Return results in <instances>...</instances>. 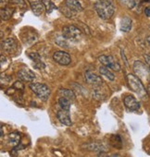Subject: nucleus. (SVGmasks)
Returning a JSON list of instances; mask_svg holds the SVG:
<instances>
[{
	"label": "nucleus",
	"instance_id": "obj_10",
	"mask_svg": "<svg viewBox=\"0 0 150 157\" xmlns=\"http://www.w3.org/2000/svg\"><path fill=\"white\" fill-rule=\"evenodd\" d=\"M29 2H30L32 10L35 16H40L44 12V9L45 8L43 1H41V0H29Z\"/></svg>",
	"mask_w": 150,
	"mask_h": 157
},
{
	"label": "nucleus",
	"instance_id": "obj_16",
	"mask_svg": "<svg viewBox=\"0 0 150 157\" xmlns=\"http://www.w3.org/2000/svg\"><path fill=\"white\" fill-rule=\"evenodd\" d=\"M29 57L34 62V66L35 68L41 69V68H44V67H45V64H44L43 61L41 60L40 56H39L38 54H36V53H31V54L29 55Z\"/></svg>",
	"mask_w": 150,
	"mask_h": 157
},
{
	"label": "nucleus",
	"instance_id": "obj_9",
	"mask_svg": "<svg viewBox=\"0 0 150 157\" xmlns=\"http://www.w3.org/2000/svg\"><path fill=\"white\" fill-rule=\"evenodd\" d=\"M85 82L88 84H90V85L97 86V85H101L102 84V78L99 76L96 75L95 73H93V72H91L89 70L85 71Z\"/></svg>",
	"mask_w": 150,
	"mask_h": 157
},
{
	"label": "nucleus",
	"instance_id": "obj_7",
	"mask_svg": "<svg viewBox=\"0 0 150 157\" xmlns=\"http://www.w3.org/2000/svg\"><path fill=\"white\" fill-rule=\"evenodd\" d=\"M53 59L57 64H59L61 66H68L71 61L70 56L67 52H64V51H57V52H55L54 55H53Z\"/></svg>",
	"mask_w": 150,
	"mask_h": 157
},
{
	"label": "nucleus",
	"instance_id": "obj_27",
	"mask_svg": "<svg viewBox=\"0 0 150 157\" xmlns=\"http://www.w3.org/2000/svg\"><path fill=\"white\" fill-rule=\"evenodd\" d=\"M147 43H148V44L150 45V35L147 37Z\"/></svg>",
	"mask_w": 150,
	"mask_h": 157
},
{
	"label": "nucleus",
	"instance_id": "obj_1",
	"mask_svg": "<svg viewBox=\"0 0 150 157\" xmlns=\"http://www.w3.org/2000/svg\"><path fill=\"white\" fill-rule=\"evenodd\" d=\"M95 10L102 20H109L115 11L112 0H98L95 4Z\"/></svg>",
	"mask_w": 150,
	"mask_h": 157
},
{
	"label": "nucleus",
	"instance_id": "obj_8",
	"mask_svg": "<svg viewBox=\"0 0 150 157\" xmlns=\"http://www.w3.org/2000/svg\"><path fill=\"white\" fill-rule=\"evenodd\" d=\"M123 102H124V105L125 107L129 110V111H132V112H134V111H137L139 110L140 108V104L139 102L136 100V98L132 95H127L124 99H123Z\"/></svg>",
	"mask_w": 150,
	"mask_h": 157
},
{
	"label": "nucleus",
	"instance_id": "obj_17",
	"mask_svg": "<svg viewBox=\"0 0 150 157\" xmlns=\"http://www.w3.org/2000/svg\"><path fill=\"white\" fill-rule=\"evenodd\" d=\"M110 68H109V67H105V66H101L100 67H99V72H100V74L102 75V76H104V77H106L108 80H109V81H114L115 80V76H114V74L109 70Z\"/></svg>",
	"mask_w": 150,
	"mask_h": 157
},
{
	"label": "nucleus",
	"instance_id": "obj_13",
	"mask_svg": "<svg viewBox=\"0 0 150 157\" xmlns=\"http://www.w3.org/2000/svg\"><path fill=\"white\" fill-rule=\"evenodd\" d=\"M2 48L9 54H13L17 49V43L12 38H8L2 42Z\"/></svg>",
	"mask_w": 150,
	"mask_h": 157
},
{
	"label": "nucleus",
	"instance_id": "obj_12",
	"mask_svg": "<svg viewBox=\"0 0 150 157\" xmlns=\"http://www.w3.org/2000/svg\"><path fill=\"white\" fill-rule=\"evenodd\" d=\"M57 117L59 120V122L62 123L65 126L69 127V126L72 125V122H71V119H70V117H69V113L68 110H64V109L59 110L57 112Z\"/></svg>",
	"mask_w": 150,
	"mask_h": 157
},
{
	"label": "nucleus",
	"instance_id": "obj_23",
	"mask_svg": "<svg viewBox=\"0 0 150 157\" xmlns=\"http://www.w3.org/2000/svg\"><path fill=\"white\" fill-rule=\"evenodd\" d=\"M120 2L128 9H132L136 5V0H120Z\"/></svg>",
	"mask_w": 150,
	"mask_h": 157
},
{
	"label": "nucleus",
	"instance_id": "obj_20",
	"mask_svg": "<svg viewBox=\"0 0 150 157\" xmlns=\"http://www.w3.org/2000/svg\"><path fill=\"white\" fill-rule=\"evenodd\" d=\"M59 94L62 95V97H66L69 100H74L75 99V94L71 90L69 89H61L59 91Z\"/></svg>",
	"mask_w": 150,
	"mask_h": 157
},
{
	"label": "nucleus",
	"instance_id": "obj_18",
	"mask_svg": "<svg viewBox=\"0 0 150 157\" xmlns=\"http://www.w3.org/2000/svg\"><path fill=\"white\" fill-rule=\"evenodd\" d=\"M9 140H10V143L13 146V147H17L21 141V135L18 133V132H13V133H10L9 135Z\"/></svg>",
	"mask_w": 150,
	"mask_h": 157
},
{
	"label": "nucleus",
	"instance_id": "obj_6",
	"mask_svg": "<svg viewBox=\"0 0 150 157\" xmlns=\"http://www.w3.org/2000/svg\"><path fill=\"white\" fill-rule=\"evenodd\" d=\"M98 61L105 67L115 70V71H120V66L117 62V60L112 56H100L98 57Z\"/></svg>",
	"mask_w": 150,
	"mask_h": 157
},
{
	"label": "nucleus",
	"instance_id": "obj_11",
	"mask_svg": "<svg viewBox=\"0 0 150 157\" xmlns=\"http://www.w3.org/2000/svg\"><path fill=\"white\" fill-rule=\"evenodd\" d=\"M18 77L20 80L23 82H33L35 80V74L32 70L27 69V68L21 69L18 72Z\"/></svg>",
	"mask_w": 150,
	"mask_h": 157
},
{
	"label": "nucleus",
	"instance_id": "obj_5",
	"mask_svg": "<svg viewBox=\"0 0 150 157\" xmlns=\"http://www.w3.org/2000/svg\"><path fill=\"white\" fill-rule=\"evenodd\" d=\"M30 89L43 101H46L51 94V91L47 85L42 83H31Z\"/></svg>",
	"mask_w": 150,
	"mask_h": 157
},
{
	"label": "nucleus",
	"instance_id": "obj_22",
	"mask_svg": "<svg viewBox=\"0 0 150 157\" xmlns=\"http://www.w3.org/2000/svg\"><path fill=\"white\" fill-rule=\"evenodd\" d=\"M44 5H45V10L47 13H51L53 11V10H56L57 7L54 5V3L51 1V0H42Z\"/></svg>",
	"mask_w": 150,
	"mask_h": 157
},
{
	"label": "nucleus",
	"instance_id": "obj_4",
	"mask_svg": "<svg viewBox=\"0 0 150 157\" xmlns=\"http://www.w3.org/2000/svg\"><path fill=\"white\" fill-rule=\"evenodd\" d=\"M62 36L66 40L77 42L82 37V32L75 26H66L62 29Z\"/></svg>",
	"mask_w": 150,
	"mask_h": 157
},
{
	"label": "nucleus",
	"instance_id": "obj_21",
	"mask_svg": "<svg viewBox=\"0 0 150 157\" xmlns=\"http://www.w3.org/2000/svg\"><path fill=\"white\" fill-rule=\"evenodd\" d=\"M58 104L60 105V107L64 110H69L70 108V101L69 99L66 98V97H61L59 100H58Z\"/></svg>",
	"mask_w": 150,
	"mask_h": 157
},
{
	"label": "nucleus",
	"instance_id": "obj_28",
	"mask_svg": "<svg viewBox=\"0 0 150 157\" xmlns=\"http://www.w3.org/2000/svg\"><path fill=\"white\" fill-rule=\"evenodd\" d=\"M149 92H150V87H149Z\"/></svg>",
	"mask_w": 150,
	"mask_h": 157
},
{
	"label": "nucleus",
	"instance_id": "obj_15",
	"mask_svg": "<svg viewBox=\"0 0 150 157\" xmlns=\"http://www.w3.org/2000/svg\"><path fill=\"white\" fill-rule=\"evenodd\" d=\"M132 19L129 17H123L120 21V31L124 33H128L132 29Z\"/></svg>",
	"mask_w": 150,
	"mask_h": 157
},
{
	"label": "nucleus",
	"instance_id": "obj_14",
	"mask_svg": "<svg viewBox=\"0 0 150 157\" xmlns=\"http://www.w3.org/2000/svg\"><path fill=\"white\" fill-rule=\"evenodd\" d=\"M65 6L70 12H81L83 10V7L78 0H66Z\"/></svg>",
	"mask_w": 150,
	"mask_h": 157
},
{
	"label": "nucleus",
	"instance_id": "obj_24",
	"mask_svg": "<svg viewBox=\"0 0 150 157\" xmlns=\"http://www.w3.org/2000/svg\"><path fill=\"white\" fill-rule=\"evenodd\" d=\"M14 88H16V89H21V90H23V88H24V86H23V84H22V82H16L15 83H14Z\"/></svg>",
	"mask_w": 150,
	"mask_h": 157
},
{
	"label": "nucleus",
	"instance_id": "obj_2",
	"mask_svg": "<svg viewBox=\"0 0 150 157\" xmlns=\"http://www.w3.org/2000/svg\"><path fill=\"white\" fill-rule=\"evenodd\" d=\"M127 82H128V84H129L130 89L133 93H135L139 97L144 98V97L146 96L147 93L145 91V88H144L142 81L140 80V78L136 75L129 74L127 76Z\"/></svg>",
	"mask_w": 150,
	"mask_h": 157
},
{
	"label": "nucleus",
	"instance_id": "obj_25",
	"mask_svg": "<svg viewBox=\"0 0 150 157\" xmlns=\"http://www.w3.org/2000/svg\"><path fill=\"white\" fill-rule=\"evenodd\" d=\"M144 60H145L146 65H147V66H148V67L150 68V56H148V55H144Z\"/></svg>",
	"mask_w": 150,
	"mask_h": 157
},
{
	"label": "nucleus",
	"instance_id": "obj_3",
	"mask_svg": "<svg viewBox=\"0 0 150 157\" xmlns=\"http://www.w3.org/2000/svg\"><path fill=\"white\" fill-rule=\"evenodd\" d=\"M133 70L136 76L141 81L149 82L150 81V68L147 65H144L141 61H135L133 63Z\"/></svg>",
	"mask_w": 150,
	"mask_h": 157
},
{
	"label": "nucleus",
	"instance_id": "obj_26",
	"mask_svg": "<svg viewBox=\"0 0 150 157\" xmlns=\"http://www.w3.org/2000/svg\"><path fill=\"white\" fill-rule=\"evenodd\" d=\"M144 13H145V15H146L147 17H150V7L145 8V10H144Z\"/></svg>",
	"mask_w": 150,
	"mask_h": 157
},
{
	"label": "nucleus",
	"instance_id": "obj_19",
	"mask_svg": "<svg viewBox=\"0 0 150 157\" xmlns=\"http://www.w3.org/2000/svg\"><path fill=\"white\" fill-rule=\"evenodd\" d=\"M1 18L3 19V20H9L11 16H12V14H13V9L12 8H2L1 9Z\"/></svg>",
	"mask_w": 150,
	"mask_h": 157
}]
</instances>
